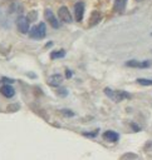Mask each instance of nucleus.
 Segmentation results:
<instances>
[{"instance_id":"1","label":"nucleus","mask_w":152,"mask_h":160,"mask_svg":"<svg viewBox=\"0 0 152 160\" xmlns=\"http://www.w3.org/2000/svg\"><path fill=\"white\" fill-rule=\"evenodd\" d=\"M104 92H106V95H107L109 99H112V100L116 101V102H119V101H122V100H124V99L131 98V95H129L127 91H124V90H112V89H109V88H106V89H104Z\"/></svg>"},{"instance_id":"2","label":"nucleus","mask_w":152,"mask_h":160,"mask_svg":"<svg viewBox=\"0 0 152 160\" xmlns=\"http://www.w3.org/2000/svg\"><path fill=\"white\" fill-rule=\"evenodd\" d=\"M29 36L31 39H36V40H41L45 38L46 35V26L44 22H39L38 25L33 26L30 30H29Z\"/></svg>"},{"instance_id":"3","label":"nucleus","mask_w":152,"mask_h":160,"mask_svg":"<svg viewBox=\"0 0 152 160\" xmlns=\"http://www.w3.org/2000/svg\"><path fill=\"white\" fill-rule=\"evenodd\" d=\"M16 28L18 30L21 32V34H28L30 28H29V19L26 16H23L20 15L18 19H16Z\"/></svg>"},{"instance_id":"4","label":"nucleus","mask_w":152,"mask_h":160,"mask_svg":"<svg viewBox=\"0 0 152 160\" xmlns=\"http://www.w3.org/2000/svg\"><path fill=\"white\" fill-rule=\"evenodd\" d=\"M58 16H59L60 21L67 22V24L72 22V20H73L72 14H70V11L68 10L67 6H60V8H59V10H58Z\"/></svg>"},{"instance_id":"5","label":"nucleus","mask_w":152,"mask_h":160,"mask_svg":"<svg viewBox=\"0 0 152 160\" xmlns=\"http://www.w3.org/2000/svg\"><path fill=\"white\" fill-rule=\"evenodd\" d=\"M84 15V4L82 1H77L74 4V18L77 21H82Z\"/></svg>"},{"instance_id":"6","label":"nucleus","mask_w":152,"mask_h":160,"mask_svg":"<svg viewBox=\"0 0 152 160\" xmlns=\"http://www.w3.org/2000/svg\"><path fill=\"white\" fill-rule=\"evenodd\" d=\"M44 16H45V20L52 25V28H54V29H58L59 28V21L57 20V18H55V15L53 14L52 10L46 9L44 11Z\"/></svg>"},{"instance_id":"7","label":"nucleus","mask_w":152,"mask_h":160,"mask_svg":"<svg viewBox=\"0 0 152 160\" xmlns=\"http://www.w3.org/2000/svg\"><path fill=\"white\" fill-rule=\"evenodd\" d=\"M151 61L149 60H144V61H138V60H128L127 62H126V66H129V68H141V69H143V68H148V66H151Z\"/></svg>"},{"instance_id":"8","label":"nucleus","mask_w":152,"mask_h":160,"mask_svg":"<svg viewBox=\"0 0 152 160\" xmlns=\"http://www.w3.org/2000/svg\"><path fill=\"white\" fill-rule=\"evenodd\" d=\"M62 82H63V75H60V74H54V75L48 78V85L49 86L58 88Z\"/></svg>"},{"instance_id":"9","label":"nucleus","mask_w":152,"mask_h":160,"mask_svg":"<svg viewBox=\"0 0 152 160\" xmlns=\"http://www.w3.org/2000/svg\"><path fill=\"white\" fill-rule=\"evenodd\" d=\"M103 138H104V140H107V141H109V142H116V141H118L119 135H118L116 131H113V130H107V131L103 134Z\"/></svg>"},{"instance_id":"10","label":"nucleus","mask_w":152,"mask_h":160,"mask_svg":"<svg viewBox=\"0 0 152 160\" xmlns=\"http://www.w3.org/2000/svg\"><path fill=\"white\" fill-rule=\"evenodd\" d=\"M0 92L5 96V98H13L15 95V90L11 85H3L0 88Z\"/></svg>"},{"instance_id":"11","label":"nucleus","mask_w":152,"mask_h":160,"mask_svg":"<svg viewBox=\"0 0 152 160\" xmlns=\"http://www.w3.org/2000/svg\"><path fill=\"white\" fill-rule=\"evenodd\" d=\"M127 1L128 0H114V4H113V10L116 12H123L126 6H127Z\"/></svg>"},{"instance_id":"12","label":"nucleus","mask_w":152,"mask_h":160,"mask_svg":"<svg viewBox=\"0 0 152 160\" xmlns=\"http://www.w3.org/2000/svg\"><path fill=\"white\" fill-rule=\"evenodd\" d=\"M102 16H100V12L99 11H93L90 14V18H89V26H94L97 25L99 21H100Z\"/></svg>"},{"instance_id":"13","label":"nucleus","mask_w":152,"mask_h":160,"mask_svg":"<svg viewBox=\"0 0 152 160\" xmlns=\"http://www.w3.org/2000/svg\"><path fill=\"white\" fill-rule=\"evenodd\" d=\"M137 82H138L139 85H143V86H151V85H152V79L138 78V79H137Z\"/></svg>"},{"instance_id":"14","label":"nucleus","mask_w":152,"mask_h":160,"mask_svg":"<svg viewBox=\"0 0 152 160\" xmlns=\"http://www.w3.org/2000/svg\"><path fill=\"white\" fill-rule=\"evenodd\" d=\"M65 55V51L64 50H58V51H53L50 54V58L52 59H58V58H63Z\"/></svg>"},{"instance_id":"15","label":"nucleus","mask_w":152,"mask_h":160,"mask_svg":"<svg viewBox=\"0 0 152 160\" xmlns=\"http://www.w3.org/2000/svg\"><path fill=\"white\" fill-rule=\"evenodd\" d=\"M60 111H62V114H63L64 116H68V118H70V116H74V112H73L72 110H69V109H62Z\"/></svg>"},{"instance_id":"16","label":"nucleus","mask_w":152,"mask_h":160,"mask_svg":"<svg viewBox=\"0 0 152 160\" xmlns=\"http://www.w3.org/2000/svg\"><path fill=\"white\" fill-rule=\"evenodd\" d=\"M57 95L60 96V98H64V96L68 95V91H67V89H58L57 90Z\"/></svg>"},{"instance_id":"17","label":"nucleus","mask_w":152,"mask_h":160,"mask_svg":"<svg viewBox=\"0 0 152 160\" xmlns=\"http://www.w3.org/2000/svg\"><path fill=\"white\" fill-rule=\"evenodd\" d=\"M97 134H98V130H94L93 132H84L83 135H84V136H90V138H93V136H95Z\"/></svg>"},{"instance_id":"18","label":"nucleus","mask_w":152,"mask_h":160,"mask_svg":"<svg viewBox=\"0 0 152 160\" xmlns=\"http://www.w3.org/2000/svg\"><path fill=\"white\" fill-rule=\"evenodd\" d=\"M131 126H132V129H133V130H136V131H139V130H141V128H139L138 125H136V124H133V122L131 124Z\"/></svg>"},{"instance_id":"19","label":"nucleus","mask_w":152,"mask_h":160,"mask_svg":"<svg viewBox=\"0 0 152 160\" xmlns=\"http://www.w3.org/2000/svg\"><path fill=\"white\" fill-rule=\"evenodd\" d=\"M65 71H67V72H65V75H67V78H68V79H69V78H72V71H70L69 69H67Z\"/></svg>"},{"instance_id":"20","label":"nucleus","mask_w":152,"mask_h":160,"mask_svg":"<svg viewBox=\"0 0 152 160\" xmlns=\"http://www.w3.org/2000/svg\"><path fill=\"white\" fill-rule=\"evenodd\" d=\"M1 80H4L5 82H13V81H14V80H11V79H8V78H3Z\"/></svg>"},{"instance_id":"21","label":"nucleus","mask_w":152,"mask_h":160,"mask_svg":"<svg viewBox=\"0 0 152 160\" xmlns=\"http://www.w3.org/2000/svg\"><path fill=\"white\" fill-rule=\"evenodd\" d=\"M11 109H13V110H14V109H15V110H18V109H19V105H15V106H9V108H8V110H11Z\"/></svg>"},{"instance_id":"22","label":"nucleus","mask_w":152,"mask_h":160,"mask_svg":"<svg viewBox=\"0 0 152 160\" xmlns=\"http://www.w3.org/2000/svg\"><path fill=\"white\" fill-rule=\"evenodd\" d=\"M122 158H137L136 155H124V156H122Z\"/></svg>"},{"instance_id":"23","label":"nucleus","mask_w":152,"mask_h":160,"mask_svg":"<svg viewBox=\"0 0 152 160\" xmlns=\"http://www.w3.org/2000/svg\"><path fill=\"white\" fill-rule=\"evenodd\" d=\"M137 1H141V0H137Z\"/></svg>"}]
</instances>
